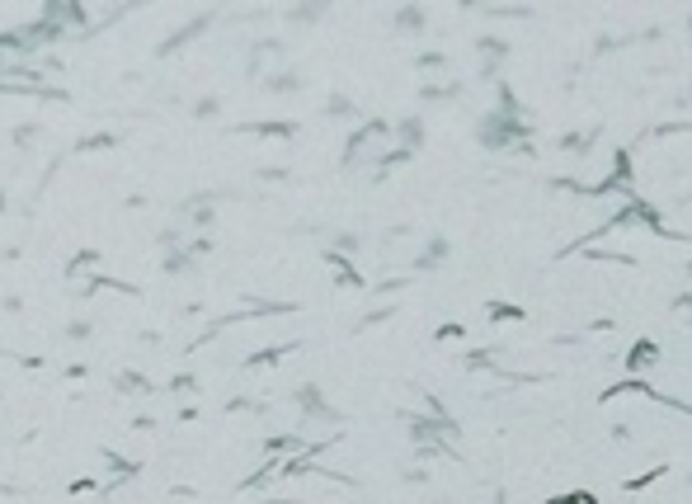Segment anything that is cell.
I'll use <instances>...</instances> for the list:
<instances>
[{
	"instance_id": "1",
	"label": "cell",
	"mask_w": 692,
	"mask_h": 504,
	"mask_svg": "<svg viewBox=\"0 0 692 504\" xmlns=\"http://www.w3.org/2000/svg\"><path fill=\"white\" fill-rule=\"evenodd\" d=\"M645 363H655V345H650V340H640V345L626 353V368H645Z\"/></svg>"
},
{
	"instance_id": "2",
	"label": "cell",
	"mask_w": 692,
	"mask_h": 504,
	"mask_svg": "<svg viewBox=\"0 0 692 504\" xmlns=\"http://www.w3.org/2000/svg\"><path fill=\"white\" fill-rule=\"evenodd\" d=\"M490 311H495V320H518V316H523V311H518V307H500V302H495V307H490Z\"/></svg>"
}]
</instances>
